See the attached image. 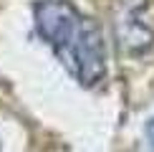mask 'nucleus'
Masks as SVG:
<instances>
[{"label": "nucleus", "instance_id": "2", "mask_svg": "<svg viewBox=\"0 0 154 152\" xmlns=\"http://www.w3.org/2000/svg\"><path fill=\"white\" fill-rule=\"evenodd\" d=\"M144 135H146V139H149V152H154V117L149 119V122H146Z\"/></svg>", "mask_w": 154, "mask_h": 152}, {"label": "nucleus", "instance_id": "1", "mask_svg": "<svg viewBox=\"0 0 154 152\" xmlns=\"http://www.w3.org/2000/svg\"><path fill=\"white\" fill-rule=\"evenodd\" d=\"M33 23L35 33L81 86L91 89L104 81L106 43L94 18L81 13L71 0H38Z\"/></svg>", "mask_w": 154, "mask_h": 152}]
</instances>
